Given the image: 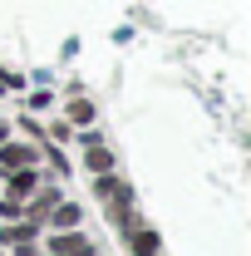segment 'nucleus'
Masks as SVG:
<instances>
[{"label":"nucleus","instance_id":"obj_1","mask_svg":"<svg viewBox=\"0 0 251 256\" xmlns=\"http://www.w3.org/2000/svg\"><path fill=\"white\" fill-rule=\"evenodd\" d=\"M50 256H94V242L79 232H64V236H50Z\"/></svg>","mask_w":251,"mask_h":256},{"label":"nucleus","instance_id":"obj_2","mask_svg":"<svg viewBox=\"0 0 251 256\" xmlns=\"http://www.w3.org/2000/svg\"><path fill=\"white\" fill-rule=\"evenodd\" d=\"M30 162H34L30 143H5V148H0V172H20V168H30Z\"/></svg>","mask_w":251,"mask_h":256},{"label":"nucleus","instance_id":"obj_3","mask_svg":"<svg viewBox=\"0 0 251 256\" xmlns=\"http://www.w3.org/2000/svg\"><path fill=\"white\" fill-rule=\"evenodd\" d=\"M124 242H128V256H158V246H162V242H158V232H148V226H138V232L128 226Z\"/></svg>","mask_w":251,"mask_h":256},{"label":"nucleus","instance_id":"obj_4","mask_svg":"<svg viewBox=\"0 0 251 256\" xmlns=\"http://www.w3.org/2000/svg\"><path fill=\"white\" fill-rule=\"evenodd\" d=\"M84 168H89V172H114V158H108V148L89 143V153H84Z\"/></svg>","mask_w":251,"mask_h":256},{"label":"nucleus","instance_id":"obj_5","mask_svg":"<svg viewBox=\"0 0 251 256\" xmlns=\"http://www.w3.org/2000/svg\"><path fill=\"white\" fill-rule=\"evenodd\" d=\"M94 192H98V197H108V202H114V197H128V188H124V182H118V178H108V172H98Z\"/></svg>","mask_w":251,"mask_h":256},{"label":"nucleus","instance_id":"obj_6","mask_svg":"<svg viewBox=\"0 0 251 256\" xmlns=\"http://www.w3.org/2000/svg\"><path fill=\"white\" fill-rule=\"evenodd\" d=\"M30 236H34V222H25V226H5V232H0V242H5V246H25Z\"/></svg>","mask_w":251,"mask_h":256},{"label":"nucleus","instance_id":"obj_7","mask_svg":"<svg viewBox=\"0 0 251 256\" xmlns=\"http://www.w3.org/2000/svg\"><path fill=\"white\" fill-rule=\"evenodd\" d=\"M69 124H94V104H89V98H74V104H69Z\"/></svg>","mask_w":251,"mask_h":256},{"label":"nucleus","instance_id":"obj_8","mask_svg":"<svg viewBox=\"0 0 251 256\" xmlns=\"http://www.w3.org/2000/svg\"><path fill=\"white\" fill-rule=\"evenodd\" d=\"M54 222H60V226H74V222H79V207H74V202H64V207H60V217H54Z\"/></svg>","mask_w":251,"mask_h":256},{"label":"nucleus","instance_id":"obj_9","mask_svg":"<svg viewBox=\"0 0 251 256\" xmlns=\"http://www.w3.org/2000/svg\"><path fill=\"white\" fill-rule=\"evenodd\" d=\"M0 138H5V124H0Z\"/></svg>","mask_w":251,"mask_h":256}]
</instances>
